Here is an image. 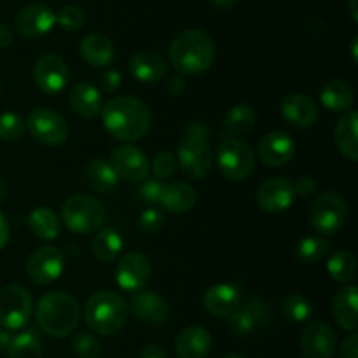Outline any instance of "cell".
Instances as JSON below:
<instances>
[{
  "label": "cell",
  "mask_w": 358,
  "mask_h": 358,
  "mask_svg": "<svg viewBox=\"0 0 358 358\" xmlns=\"http://www.w3.org/2000/svg\"><path fill=\"white\" fill-rule=\"evenodd\" d=\"M129 73L142 84H157L166 76V62L156 51H138L129 59Z\"/></svg>",
  "instance_id": "23"
},
{
  "label": "cell",
  "mask_w": 358,
  "mask_h": 358,
  "mask_svg": "<svg viewBox=\"0 0 358 358\" xmlns=\"http://www.w3.org/2000/svg\"><path fill=\"white\" fill-rule=\"evenodd\" d=\"M108 163L115 170L119 178L133 182V184H142L145 178H149L150 163L142 149L135 145H119L110 152Z\"/></svg>",
  "instance_id": "12"
},
{
  "label": "cell",
  "mask_w": 358,
  "mask_h": 358,
  "mask_svg": "<svg viewBox=\"0 0 358 358\" xmlns=\"http://www.w3.org/2000/svg\"><path fill=\"white\" fill-rule=\"evenodd\" d=\"M86 23V14L79 6H65L56 14V24L69 31H77Z\"/></svg>",
  "instance_id": "41"
},
{
  "label": "cell",
  "mask_w": 358,
  "mask_h": 358,
  "mask_svg": "<svg viewBox=\"0 0 358 358\" xmlns=\"http://www.w3.org/2000/svg\"><path fill=\"white\" fill-rule=\"evenodd\" d=\"M0 87H2V80H0Z\"/></svg>",
  "instance_id": "57"
},
{
  "label": "cell",
  "mask_w": 358,
  "mask_h": 358,
  "mask_svg": "<svg viewBox=\"0 0 358 358\" xmlns=\"http://www.w3.org/2000/svg\"><path fill=\"white\" fill-rule=\"evenodd\" d=\"M65 271V255L56 247H41L28 257L27 273L37 285L56 282Z\"/></svg>",
  "instance_id": "15"
},
{
  "label": "cell",
  "mask_w": 358,
  "mask_h": 358,
  "mask_svg": "<svg viewBox=\"0 0 358 358\" xmlns=\"http://www.w3.org/2000/svg\"><path fill=\"white\" fill-rule=\"evenodd\" d=\"M9 241V224H7V219L3 217V213L0 212V250L7 245Z\"/></svg>",
  "instance_id": "51"
},
{
  "label": "cell",
  "mask_w": 358,
  "mask_h": 358,
  "mask_svg": "<svg viewBox=\"0 0 358 358\" xmlns=\"http://www.w3.org/2000/svg\"><path fill=\"white\" fill-rule=\"evenodd\" d=\"M10 44H13V31L7 24L0 23V49L9 48Z\"/></svg>",
  "instance_id": "50"
},
{
  "label": "cell",
  "mask_w": 358,
  "mask_h": 358,
  "mask_svg": "<svg viewBox=\"0 0 358 358\" xmlns=\"http://www.w3.org/2000/svg\"><path fill=\"white\" fill-rule=\"evenodd\" d=\"M317 180H315L311 175H303V177H299L296 180V184H294V189H296V194L303 196V198H310L311 194H315V191H317Z\"/></svg>",
  "instance_id": "46"
},
{
  "label": "cell",
  "mask_w": 358,
  "mask_h": 358,
  "mask_svg": "<svg viewBox=\"0 0 358 358\" xmlns=\"http://www.w3.org/2000/svg\"><path fill=\"white\" fill-rule=\"evenodd\" d=\"M7 357L9 358H42V346L34 329H27V331L20 332V334L14 336V338L10 339L9 350H7Z\"/></svg>",
  "instance_id": "35"
},
{
  "label": "cell",
  "mask_w": 358,
  "mask_h": 358,
  "mask_svg": "<svg viewBox=\"0 0 358 358\" xmlns=\"http://www.w3.org/2000/svg\"><path fill=\"white\" fill-rule=\"evenodd\" d=\"M329 252V243L327 240L320 236H306L297 243L296 254L297 259L308 264H313L318 262L320 259H324Z\"/></svg>",
  "instance_id": "38"
},
{
  "label": "cell",
  "mask_w": 358,
  "mask_h": 358,
  "mask_svg": "<svg viewBox=\"0 0 358 358\" xmlns=\"http://www.w3.org/2000/svg\"><path fill=\"white\" fill-rule=\"evenodd\" d=\"M24 128L42 145L56 147L62 145L69 136V124L65 117L51 108L38 107L30 110L24 119Z\"/></svg>",
  "instance_id": "10"
},
{
  "label": "cell",
  "mask_w": 358,
  "mask_h": 358,
  "mask_svg": "<svg viewBox=\"0 0 358 358\" xmlns=\"http://www.w3.org/2000/svg\"><path fill=\"white\" fill-rule=\"evenodd\" d=\"M255 122H257V114H255L254 107L240 103L227 110L226 117H224V128L229 135L240 136L250 133L255 128Z\"/></svg>",
  "instance_id": "34"
},
{
  "label": "cell",
  "mask_w": 358,
  "mask_h": 358,
  "mask_svg": "<svg viewBox=\"0 0 358 358\" xmlns=\"http://www.w3.org/2000/svg\"><path fill=\"white\" fill-rule=\"evenodd\" d=\"M236 2L238 0H212L213 6L219 7V9H229V7H233Z\"/></svg>",
  "instance_id": "52"
},
{
  "label": "cell",
  "mask_w": 358,
  "mask_h": 358,
  "mask_svg": "<svg viewBox=\"0 0 358 358\" xmlns=\"http://www.w3.org/2000/svg\"><path fill=\"white\" fill-rule=\"evenodd\" d=\"M327 273L336 282H352L357 275V261L352 252L336 250L327 261Z\"/></svg>",
  "instance_id": "36"
},
{
  "label": "cell",
  "mask_w": 358,
  "mask_h": 358,
  "mask_svg": "<svg viewBox=\"0 0 358 358\" xmlns=\"http://www.w3.org/2000/svg\"><path fill=\"white\" fill-rule=\"evenodd\" d=\"M122 247H124V243H122L121 234L112 229V227H105V229L94 233L93 245H91L94 257L100 262H105V264L115 261L121 254Z\"/></svg>",
  "instance_id": "33"
},
{
  "label": "cell",
  "mask_w": 358,
  "mask_h": 358,
  "mask_svg": "<svg viewBox=\"0 0 358 358\" xmlns=\"http://www.w3.org/2000/svg\"><path fill=\"white\" fill-rule=\"evenodd\" d=\"M201 304L213 317H229L241 304L240 289L233 283H217L203 294Z\"/></svg>",
  "instance_id": "22"
},
{
  "label": "cell",
  "mask_w": 358,
  "mask_h": 358,
  "mask_svg": "<svg viewBox=\"0 0 358 358\" xmlns=\"http://www.w3.org/2000/svg\"><path fill=\"white\" fill-rule=\"evenodd\" d=\"M166 90L171 96H178V94L184 93L185 90V79L182 76H173L168 79Z\"/></svg>",
  "instance_id": "48"
},
{
  "label": "cell",
  "mask_w": 358,
  "mask_h": 358,
  "mask_svg": "<svg viewBox=\"0 0 358 358\" xmlns=\"http://www.w3.org/2000/svg\"><path fill=\"white\" fill-rule=\"evenodd\" d=\"M69 101L72 110L84 119L96 117V115H100L101 108H103V100H101L100 90L96 86H93V84L87 83V80L77 83L70 90Z\"/></svg>",
  "instance_id": "26"
},
{
  "label": "cell",
  "mask_w": 358,
  "mask_h": 358,
  "mask_svg": "<svg viewBox=\"0 0 358 358\" xmlns=\"http://www.w3.org/2000/svg\"><path fill=\"white\" fill-rule=\"evenodd\" d=\"M24 119L16 112H3L0 115V140L16 142L24 133Z\"/></svg>",
  "instance_id": "39"
},
{
  "label": "cell",
  "mask_w": 358,
  "mask_h": 358,
  "mask_svg": "<svg viewBox=\"0 0 358 358\" xmlns=\"http://www.w3.org/2000/svg\"><path fill=\"white\" fill-rule=\"evenodd\" d=\"M294 182L287 177H273L261 184L257 191V206L266 213H282L294 205Z\"/></svg>",
  "instance_id": "16"
},
{
  "label": "cell",
  "mask_w": 358,
  "mask_h": 358,
  "mask_svg": "<svg viewBox=\"0 0 358 358\" xmlns=\"http://www.w3.org/2000/svg\"><path fill=\"white\" fill-rule=\"evenodd\" d=\"M150 170L154 171L156 178L166 180V178L173 177L175 170H177V159L170 150H159L150 163Z\"/></svg>",
  "instance_id": "42"
},
{
  "label": "cell",
  "mask_w": 358,
  "mask_h": 358,
  "mask_svg": "<svg viewBox=\"0 0 358 358\" xmlns=\"http://www.w3.org/2000/svg\"><path fill=\"white\" fill-rule=\"evenodd\" d=\"M128 304L112 290H98L87 299L84 306L86 325L100 336H114L121 331L128 320Z\"/></svg>",
  "instance_id": "4"
},
{
  "label": "cell",
  "mask_w": 358,
  "mask_h": 358,
  "mask_svg": "<svg viewBox=\"0 0 358 358\" xmlns=\"http://www.w3.org/2000/svg\"><path fill=\"white\" fill-rule=\"evenodd\" d=\"M73 353L77 358H98L101 353V345L96 336L91 332H79L73 338Z\"/></svg>",
  "instance_id": "40"
},
{
  "label": "cell",
  "mask_w": 358,
  "mask_h": 358,
  "mask_svg": "<svg viewBox=\"0 0 358 358\" xmlns=\"http://www.w3.org/2000/svg\"><path fill=\"white\" fill-rule=\"evenodd\" d=\"M357 2H358V0H350V3H348V6H350V14H352V20H353V21H355V23H357V21H358V13H357Z\"/></svg>",
  "instance_id": "53"
},
{
  "label": "cell",
  "mask_w": 358,
  "mask_h": 358,
  "mask_svg": "<svg viewBox=\"0 0 358 358\" xmlns=\"http://www.w3.org/2000/svg\"><path fill=\"white\" fill-rule=\"evenodd\" d=\"M6 198H7V185H6V182L0 178V205L6 201Z\"/></svg>",
  "instance_id": "54"
},
{
  "label": "cell",
  "mask_w": 358,
  "mask_h": 358,
  "mask_svg": "<svg viewBox=\"0 0 358 358\" xmlns=\"http://www.w3.org/2000/svg\"><path fill=\"white\" fill-rule=\"evenodd\" d=\"M79 52L84 62L96 69H103L112 63L115 56L114 42L103 34H90L80 41Z\"/></svg>",
  "instance_id": "27"
},
{
  "label": "cell",
  "mask_w": 358,
  "mask_h": 358,
  "mask_svg": "<svg viewBox=\"0 0 358 358\" xmlns=\"http://www.w3.org/2000/svg\"><path fill=\"white\" fill-rule=\"evenodd\" d=\"M196 199H198V194L191 184L171 182V184H164L159 205L170 213H184L196 205Z\"/></svg>",
  "instance_id": "28"
},
{
  "label": "cell",
  "mask_w": 358,
  "mask_h": 358,
  "mask_svg": "<svg viewBox=\"0 0 358 358\" xmlns=\"http://www.w3.org/2000/svg\"><path fill=\"white\" fill-rule=\"evenodd\" d=\"M152 276V266L147 255L140 252H129L122 255L115 268V283L128 294H138L149 283Z\"/></svg>",
  "instance_id": "11"
},
{
  "label": "cell",
  "mask_w": 358,
  "mask_h": 358,
  "mask_svg": "<svg viewBox=\"0 0 358 358\" xmlns=\"http://www.w3.org/2000/svg\"><path fill=\"white\" fill-rule=\"evenodd\" d=\"M34 311L31 294L23 285L10 283L0 289V325L7 331H17L28 324Z\"/></svg>",
  "instance_id": "9"
},
{
  "label": "cell",
  "mask_w": 358,
  "mask_h": 358,
  "mask_svg": "<svg viewBox=\"0 0 358 358\" xmlns=\"http://www.w3.org/2000/svg\"><path fill=\"white\" fill-rule=\"evenodd\" d=\"M80 318V308L70 294L55 290L38 299L35 320L38 329L51 338H66L76 331Z\"/></svg>",
  "instance_id": "3"
},
{
  "label": "cell",
  "mask_w": 358,
  "mask_h": 358,
  "mask_svg": "<svg viewBox=\"0 0 358 358\" xmlns=\"http://www.w3.org/2000/svg\"><path fill=\"white\" fill-rule=\"evenodd\" d=\"M101 122L108 135L121 142L142 140L152 128L149 105L135 96H115L101 108Z\"/></svg>",
  "instance_id": "1"
},
{
  "label": "cell",
  "mask_w": 358,
  "mask_h": 358,
  "mask_svg": "<svg viewBox=\"0 0 358 358\" xmlns=\"http://www.w3.org/2000/svg\"><path fill=\"white\" fill-rule=\"evenodd\" d=\"M28 226L35 236L45 241L56 240L62 233V220L48 206H38V208L31 210L28 215Z\"/></svg>",
  "instance_id": "32"
},
{
  "label": "cell",
  "mask_w": 358,
  "mask_h": 358,
  "mask_svg": "<svg viewBox=\"0 0 358 358\" xmlns=\"http://www.w3.org/2000/svg\"><path fill=\"white\" fill-rule=\"evenodd\" d=\"M86 180L93 191L100 194H108L114 191L119 184V177L112 164L107 159H91L86 166Z\"/></svg>",
  "instance_id": "31"
},
{
  "label": "cell",
  "mask_w": 358,
  "mask_h": 358,
  "mask_svg": "<svg viewBox=\"0 0 358 358\" xmlns=\"http://www.w3.org/2000/svg\"><path fill=\"white\" fill-rule=\"evenodd\" d=\"M268 320V306L259 297H250L229 315L227 327L234 336H248Z\"/></svg>",
  "instance_id": "19"
},
{
  "label": "cell",
  "mask_w": 358,
  "mask_h": 358,
  "mask_svg": "<svg viewBox=\"0 0 358 358\" xmlns=\"http://www.w3.org/2000/svg\"><path fill=\"white\" fill-rule=\"evenodd\" d=\"M339 358H358V334H355V332H352V336H348L341 343Z\"/></svg>",
  "instance_id": "47"
},
{
  "label": "cell",
  "mask_w": 358,
  "mask_h": 358,
  "mask_svg": "<svg viewBox=\"0 0 358 358\" xmlns=\"http://www.w3.org/2000/svg\"><path fill=\"white\" fill-rule=\"evenodd\" d=\"M171 66L182 76H199L213 65L215 42L206 31L191 28L178 34L168 48Z\"/></svg>",
  "instance_id": "2"
},
{
  "label": "cell",
  "mask_w": 358,
  "mask_h": 358,
  "mask_svg": "<svg viewBox=\"0 0 358 358\" xmlns=\"http://www.w3.org/2000/svg\"><path fill=\"white\" fill-rule=\"evenodd\" d=\"M62 219L76 234H93L103 227L105 208L90 194H73L63 203Z\"/></svg>",
  "instance_id": "5"
},
{
  "label": "cell",
  "mask_w": 358,
  "mask_h": 358,
  "mask_svg": "<svg viewBox=\"0 0 358 358\" xmlns=\"http://www.w3.org/2000/svg\"><path fill=\"white\" fill-rule=\"evenodd\" d=\"M219 171L233 182H241L252 175L255 168V154L247 142L227 136L222 138L217 149Z\"/></svg>",
  "instance_id": "6"
},
{
  "label": "cell",
  "mask_w": 358,
  "mask_h": 358,
  "mask_svg": "<svg viewBox=\"0 0 358 358\" xmlns=\"http://www.w3.org/2000/svg\"><path fill=\"white\" fill-rule=\"evenodd\" d=\"M100 86L107 93H115L122 86V73L115 69H107L105 72H101Z\"/></svg>",
  "instance_id": "45"
},
{
  "label": "cell",
  "mask_w": 358,
  "mask_h": 358,
  "mask_svg": "<svg viewBox=\"0 0 358 358\" xmlns=\"http://www.w3.org/2000/svg\"><path fill=\"white\" fill-rule=\"evenodd\" d=\"M163 187L164 184L159 180V178L156 177L145 178V180L142 182V185H140L138 194L145 203H150V205H156L157 203V205H159L161 194H163Z\"/></svg>",
  "instance_id": "44"
},
{
  "label": "cell",
  "mask_w": 358,
  "mask_h": 358,
  "mask_svg": "<svg viewBox=\"0 0 358 358\" xmlns=\"http://www.w3.org/2000/svg\"><path fill=\"white\" fill-rule=\"evenodd\" d=\"M352 52H353V59H355V62H357V37L355 38H353V45H352Z\"/></svg>",
  "instance_id": "55"
},
{
  "label": "cell",
  "mask_w": 358,
  "mask_h": 358,
  "mask_svg": "<svg viewBox=\"0 0 358 358\" xmlns=\"http://www.w3.org/2000/svg\"><path fill=\"white\" fill-rule=\"evenodd\" d=\"M353 100H355V94H353L352 86L341 79H331L320 91L322 105L331 112L352 110Z\"/></svg>",
  "instance_id": "30"
},
{
  "label": "cell",
  "mask_w": 358,
  "mask_h": 358,
  "mask_svg": "<svg viewBox=\"0 0 358 358\" xmlns=\"http://www.w3.org/2000/svg\"><path fill=\"white\" fill-rule=\"evenodd\" d=\"M212 350V336L205 327H185L175 339V353L178 358H206Z\"/></svg>",
  "instance_id": "25"
},
{
  "label": "cell",
  "mask_w": 358,
  "mask_h": 358,
  "mask_svg": "<svg viewBox=\"0 0 358 358\" xmlns=\"http://www.w3.org/2000/svg\"><path fill=\"white\" fill-rule=\"evenodd\" d=\"M128 310H131V313L142 324L149 325H161L170 317V306H168L166 299L152 290H142V292L135 294L133 299L129 301Z\"/></svg>",
  "instance_id": "20"
},
{
  "label": "cell",
  "mask_w": 358,
  "mask_h": 358,
  "mask_svg": "<svg viewBox=\"0 0 358 358\" xmlns=\"http://www.w3.org/2000/svg\"><path fill=\"white\" fill-rule=\"evenodd\" d=\"M348 203L338 192H324L313 201L310 210L311 226L322 236H334L348 220Z\"/></svg>",
  "instance_id": "7"
},
{
  "label": "cell",
  "mask_w": 358,
  "mask_h": 358,
  "mask_svg": "<svg viewBox=\"0 0 358 358\" xmlns=\"http://www.w3.org/2000/svg\"><path fill=\"white\" fill-rule=\"evenodd\" d=\"M282 115L294 128L308 129L318 121L317 101L306 93L287 94L282 101Z\"/></svg>",
  "instance_id": "21"
},
{
  "label": "cell",
  "mask_w": 358,
  "mask_h": 358,
  "mask_svg": "<svg viewBox=\"0 0 358 358\" xmlns=\"http://www.w3.org/2000/svg\"><path fill=\"white\" fill-rule=\"evenodd\" d=\"M56 14L45 3H28L14 16V30L23 38H38L55 28Z\"/></svg>",
  "instance_id": "13"
},
{
  "label": "cell",
  "mask_w": 358,
  "mask_h": 358,
  "mask_svg": "<svg viewBox=\"0 0 358 358\" xmlns=\"http://www.w3.org/2000/svg\"><path fill=\"white\" fill-rule=\"evenodd\" d=\"M358 114L357 110H348L341 115L334 128V142L343 156L350 161L358 159V138H357Z\"/></svg>",
  "instance_id": "29"
},
{
  "label": "cell",
  "mask_w": 358,
  "mask_h": 358,
  "mask_svg": "<svg viewBox=\"0 0 358 358\" xmlns=\"http://www.w3.org/2000/svg\"><path fill=\"white\" fill-rule=\"evenodd\" d=\"M164 215L157 208L143 210L142 215L138 217V229L145 234H154L163 227Z\"/></svg>",
  "instance_id": "43"
},
{
  "label": "cell",
  "mask_w": 358,
  "mask_h": 358,
  "mask_svg": "<svg viewBox=\"0 0 358 358\" xmlns=\"http://www.w3.org/2000/svg\"><path fill=\"white\" fill-rule=\"evenodd\" d=\"M332 317L343 331L355 332L358 327V289L345 285L332 299Z\"/></svg>",
  "instance_id": "24"
},
{
  "label": "cell",
  "mask_w": 358,
  "mask_h": 358,
  "mask_svg": "<svg viewBox=\"0 0 358 358\" xmlns=\"http://www.w3.org/2000/svg\"><path fill=\"white\" fill-rule=\"evenodd\" d=\"M140 358H168L166 350L159 345H147L140 352Z\"/></svg>",
  "instance_id": "49"
},
{
  "label": "cell",
  "mask_w": 358,
  "mask_h": 358,
  "mask_svg": "<svg viewBox=\"0 0 358 358\" xmlns=\"http://www.w3.org/2000/svg\"><path fill=\"white\" fill-rule=\"evenodd\" d=\"M282 313L294 324H304L313 317V304L299 294H290L282 301Z\"/></svg>",
  "instance_id": "37"
},
{
  "label": "cell",
  "mask_w": 358,
  "mask_h": 358,
  "mask_svg": "<svg viewBox=\"0 0 358 358\" xmlns=\"http://www.w3.org/2000/svg\"><path fill=\"white\" fill-rule=\"evenodd\" d=\"M224 358H245V357H241V355H227V357H224Z\"/></svg>",
  "instance_id": "56"
},
{
  "label": "cell",
  "mask_w": 358,
  "mask_h": 358,
  "mask_svg": "<svg viewBox=\"0 0 358 358\" xmlns=\"http://www.w3.org/2000/svg\"><path fill=\"white\" fill-rule=\"evenodd\" d=\"M304 358H332L336 353V332L324 322H311L301 336Z\"/></svg>",
  "instance_id": "18"
},
{
  "label": "cell",
  "mask_w": 358,
  "mask_h": 358,
  "mask_svg": "<svg viewBox=\"0 0 358 358\" xmlns=\"http://www.w3.org/2000/svg\"><path fill=\"white\" fill-rule=\"evenodd\" d=\"M296 142L285 131H271L261 138L257 145V156L261 163L269 168L285 166L296 156Z\"/></svg>",
  "instance_id": "17"
},
{
  "label": "cell",
  "mask_w": 358,
  "mask_h": 358,
  "mask_svg": "<svg viewBox=\"0 0 358 358\" xmlns=\"http://www.w3.org/2000/svg\"><path fill=\"white\" fill-rule=\"evenodd\" d=\"M69 65L58 55H42L34 65V83L42 93L58 94L69 84Z\"/></svg>",
  "instance_id": "14"
},
{
  "label": "cell",
  "mask_w": 358,
  "mask_h": 358,
  "mask_svg": "<svg viewBox=\"0 0 358 358\" xmlns=\"http://www.w3.org/2000/svg\"><path fill=\"white\" fill-rule=\"evenodd\" d=\"M177 164L187 177L203 178L213 166V152L205 136L185 133L177 149Z\"/></svg>",
  "instance_id": "8"
}]
</instances>
